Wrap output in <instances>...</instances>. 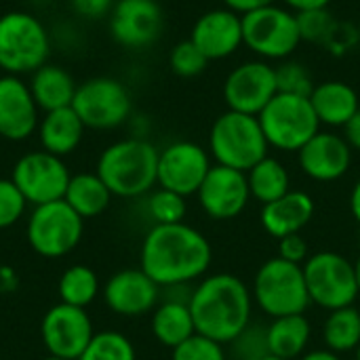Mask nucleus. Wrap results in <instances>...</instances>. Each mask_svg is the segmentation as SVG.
<instances>
[{"label": "nucleus", "mask_w": 360, "mask_h": 360, "mask_svg": "<svg viewBox=\"0 0 360 360\" xmlns=\"http://www.w3.org/2000/svg\"><path fill=\"white\" fill-rule=\"evenodd\" d=\"M211 262L213 249L209 238L184 221L152 226L139 249V268L160 289L173 285H192L205 278Z\"/></svg>", "instance_id": "obj_1"}, {"label": "nucleus", "mask_w": 360, "mask_h": 360, "mask_svg": "<svg viewBox=\"0 0 360 360\" xmlns=\"http://www.w3.org/2000/svg\"><path fill=\"white\" fill-rule=\"evenodd\" d=\"M253 293L236 274H209L196 283L190 297V312L196 333L219 344H232L249 325Z\"/></svg>", "instance_id": "obj_2"}, {"label": "nucleus", "mask_w": 360, "mask_h": 360, "mask_svg": "<svg viewBox=\"0 0 360 360\" xmlns=\"http://www.w3.org/2000/svg\"><path fill=\"white\" fill-rule=\"evenodd\" d=\"M158 154L146 137H129L108 146L97 160V175L112 196L139 198L158 186Z\"/></svg>", "instance_id": "obj_3"}, {"label": "nucleus", "mask_w": 360, "mask_h": 360, "mask_svg": "<svg viewBox=\"0 0 360 360\" xmlns=\"http://www.w3.org/2000/svg\"><path fill=\"white\" fill-rule=\"evenodd\" d=\"M268 150L259 118L251 114L226 110L209 131V154L215 158V165L247 173L268 156Z\"/></svg>", "instance_id": "obj_4"}, {"label": "nucleus", "mask_w": 360, "mask_h": 360, "mask_svg": "<svg viewBox=\"0 0 360 360\" xmlns=\"http://www.w3.org/2000/svg\"><path fill=\"white\" fill-rule=\"evenodd\" d=\"M51 38L44 23L25 11L0 15V70L21 76L49 63Z\"/></svg>", "instance_id": "obj_5"}, {"label": "nucleus", "mask_w": 360, "mask_h": 360, "mask_svg": "<svg viewBox=\"0 0 360 360\" xmlns=\"http://www.w3.org/2000/svg\"><path fill=\"white\" fill-rule=\"evenodd\" d=\"M253 302L270 319L306 314L310 308V293L304 278V268L276 257L266 259L253 278Z\"/></svg>", "instance_id": "obj_6"}, {"label": "nucleus", "mask_w": 360, "mask_h": 360, "mask_svg": "<svg viewBox=\"0 0 360 360\" xmlns=\"http://www.w3.org/2000/svg\"><path fill=\"white\" fill-rule=\"evenodd\" d=\"M257 118L268 146L281 152H300L321 131L310 97L276 93Z\"/></svg>", "instance_id": "obj_7"}, {"label": "nucleus", "mask_w": 360, "mask_h": 360, "mask_svg": "<svg viewBox=\"0 0 360 360\" xmlns=\"http://www.w3.org/2000/svg\"><path fill=\"white\" fill-rule=\"evenodd\" d=\"M302 42L300 21L287 6L268 4L243 15V44L264 61L289 59Z\"/></svg>", "instance_id": "obj_8"}, {"label": "nucleus", "mask_w": 360, "mask_h": 360, "mask_svg": "<svg viewBox=\"0 0 360 360\" xmlns=\"http://www.w3.org/2000/svg\"><path fill=\"white\" fill-rule=\"evenodd\" d=\"M84 234V219L65 202L55 200L32 209L25 226L27 245L46 259H59L72 253Z\"/></svg>", "instance_id": "obj_9"}, {"label": "nucleus", "mask_w": 360, "mask_h": 360, "mask_svg": "<svg viewBox=\"0 0 360 360\" xmlns=\"http://www.w3.org/2000/svg\"><path fill=\"white\" fill-rule=\"evenodd\" d=\"M310 302L323 310H340L354 306L360 295L354 264L335 251H321L302 266Z\"/></svg>", "instance_id": "obj_10"}, {"label": "nucleus", "mask_w": 360, "mask_h": 360, "mask_svg": "<svg viewBox=\"0 0 360 360\" xmlns=\"http://www.w3.org/2000/svg\"><path fill=\"white\" fill-rule=\"evenodd\" d=\"M72 108L86 129L110 131L131 118L133 99L120 80L95 76L78 84Z\"/></svg>", "instance_id": "obj_11"}, {"label": "nucleus", "mask_w": 360, "mask_h": 360, "mask_svg": "<svg viewBox=\"0 0 360 360\" xmlns=\"http://www.w3.org/2000/svg\"><path fill=\"white\" fill-rule=\"evenodd\" d=\"M70 169L63 158L49 154L44 150L23 154L11 173L13 184L19 188L27 205H46L55 200H63L68 184H70Z\"/></svg>", "instance_id": "obj_12"}, {"label": "nucleus", "mask_w": 360, "mask_h": 360, "mask_svg": "<svg viewBox=\"0 0 360 360\" xmlns=\"http://www.w3.org/2000/svg\"><path fill=\"white\" fill-rule=\"evenodd\" d=\"M95 331L84 308L57 304L46 310L40 323V338L51 356L78 360L91 344Z\"/></svg>", "instance_id": "obj_13"}, {"label": "nucleus", "mask_w": 360, "mask_h": 360, "mask_svg": "<svg viewBox=\"0 0 360 360\" xmlns=\"http://www.w3.org/2000/svg\"><path fill=\"white\" fill-rule=\"evenodd\" d=\"M211 167V154L202 146L173 141L158 154V188L188 198L198 192Z\"/></svg>", "instance_id": "obj_14"}, {"label": "nucleus", "mask_w": 360, "mask_h": 360, "mask_svg": "<svg viewBox=\"0 0 360 360\" xmlns=\"http://www.w3.org/2000/svg\"><path fill=\"white\" fill-rule=\"evenodd\" d=\"M276 93V68L264 59L247 61L234 68L224 82V99L228 110L251 116H259Z\"/></svg>", "instance_id": "obj_15"}, {"label": "nucleus", "mask_w": 360, "mask_h": 360, "mask_svg": "<svg viewBox=\"0 0 360 360\" xmlns=\"http://www.w3.org/2000/svg\"><path fill=\"white\" fill-rule=\"evenodd\" d=\"M165 27V15L156 0H116L110 13L112 38L124 49L152 46Z\"/></svg>", "instance_id": "obj_16"}, {"label": "nucleus", "mask_w": 360, "mask_h": 360, "mask_svg": "<svg viewBox=\"0 0 360 360\" xmlns=\"http://www.w3.org/2000/svg\"><path fill=\"white\" fill-rule=\"evenodd\" d=\"M196 196L200 209L211 219H234L247 209L251 200L247 173L224 165H213L205 181L200 184Z\"/></svg>", "instance_id": "obj_17"}, {"label": "nucleus", "mask_w": 360, "mask_h": 360, "mask_svg": "<svg viewBox=\"0 0 360 360\" xmlns=\"http://www.w3.org/2000/svg\"><path fill=\"white\" fill-rule=\"evenodd\" d=\"M101 295L108 310L118 316L133 319L154 312L162 293L160 287L141 268H124L108 278Z\"/></svg>", "instance_id": "obj_18"}, {"label": "nucleus", "mask_w": 360, "mask_h": 360, "mask_svg": "<svg viewBox=\"0 0 360 360\" xmlns=\"http://www.w3.org/2000/svg\"><path fill=\"white\" fill-rule=\"evenodd\" d=\"M297 162L304 175L314 181L329 184L342 179L352 165V148L344 135L319 131L300 152Z\"/></svg>", "instance_id": "obj_19"}, {"label": "nucleus", "mask_w": 360, "mask_h": 360, "mask_svg": "<svg viewBox=\"0 0 360 360\" xmlns=\"http://www.w3.org/2000/svg\"><path fill=\"white\" fill-rule=\"evenodd\" d=\"M38 105L30 84L19 76H0V137L23 141L38 129Z\"/></svg>", "instance_id": "obj_20"}, {"label": "nucleus", "mask_w": 360, "mask_h": 360, "mask_svg": "<svg viewBox=\"0 0 360 360\" xmlns=\"http://www.w3.org/2000/svg\"><path fill=\"white\" fill-rule=\"evenodd\" d=\"M190 40L209 61L226 59L243 46V17L226 6L207 11L196 19Z\"/></svg>", "instance_id": "obj_21"}, {"label": "nucleus", "mask_w": 360, "mask_h": 360, "mask_svg": "<svg viewBox=\"0 0 360 360\" xmlns=\"http://www.w3.org/2000/svg\"><path fill=\"white\" fill-rule=\"evenodd\" d=\"M314 209H316V205L308 192L289 190L285 196L262 207L259 221H262L264 230L272 238L278 240L283 236L302 232L310 224Z\"/></svg>", "instance_id": "obj_22"}, {"label": "nucleus", "mask_w": 360, "mask_h": 360, "mask_svg": "<svg viewBox=\"0 0 360 360\" xmlns=\"http://www.w3.org/2000/svg\"><path fill=\"white\" fill-rule=\"evenodd\" d=\"M36 131H38L42 150L63 158L80 146L86 127L82 124V120L70 105V108L44 112Z\"/></svg>", "instance_id": "obj_23"}, {"label": "nucleus", "mask_w": 360, "mask_h": 360, "mask_svg": "<svg viewBox=\"0 0 360 360\" xmlns=\"http://www.w3.org/2000/svg\"><path fill=\"white\" fill-rule=\"evenodd\" d=\"M310 103L319 116L321 124L344 127L360 110L359 93L342 80H327L314 86Z\"/></svg>", "instance_id": "obj_24"}, {"label": "nucleus", "mask_w": 360, "mask_h": 360, "mask_svg": "<svg viewBox=\"0 0 360 360\" xmlns=\"http://www.w3.org/2000/svg\"><path fill=\"white\" fill-rule=\"evenodd\" d=\"M27 84L38 110L42 112L70 108L78 89L72 74L53 63H44L42 68H38Z\"/></svg>", "instance_id": "obj_25"}, {"label": "nucleus", "mask_w": 360, "mask_h": 360, "mask_svg": "<svg viewBox=\"0 0 360 360\" xmlns=\"http://www.w3.org/2000/svg\"><path fill=\"white\" fill-rule=\"evenodd\" d=\"M268 350L274 356L287 360H297L306 354V348L312 338V325L306 314H289L272 319L266 327Z\"/></svg>", "instance_id": "obj_26"}, {"label": "nucleus", "mask_w": 360, "mask_h": 360, "mask_svg": "<svg viewBox=\"0 0 360 360\" xmlns=\"http://www.w3.org/2000/svg\"><path fill=\"white\" fill-rule=\"evenodd\" d=\"M150 327H152V335L156 338V342L171 350L196 333L190 304L173 302V300H162L154 308Z\"/></svg>", "instance_id": "obj_27"}, {"label": "nucleus", "mask_w": 360, "mask_h": 360, "mask_svg": "<svg viewBox=\"0 0 360 360\" xmlns=\"http://www.w3.org/2000/svg\"><path fill=\"white\" fill-rule=\"evenodd\" d=\"M63 200L82 219H93L110 207L112 192L97 173H76L70 177Z\"/></svg>", "instance_id": "obj_28"}, {"label": "nucleus", "mask_w": 360, "mask_h": 360, "mask_svg": "<svg viewBox=\"0 0 360 360\" xmlns=\"http://www.w3.org/2000/svg\"><path fill=\"white\" fill-rule=\"evenodd\" d=\"M247 181L251 198L262 202V207L285 196L291 190V177L287 167L272 156H266L255 167H251L247 171Z\"/></svg>", "instance_id": "obj_29"}, {"label": "nucleus", "mask_w": 360, "mask_h": 360, "mask_svg": "<svg viewBox=\"0 0 360 360\" xmlns=\"http://www.w3.org/2000/svg\"><path fill=\"white\" fill-rule=\"evenodd\" d=\"M323 340L335 354L354 352L360 344V310L354 306L331 310L323 325Z\"/></svg>", "instance_id": "obj_30"}, {"label": "nucleus", "mask_w": 360, "mask_h": 360, "mask_svg": "<svg viewBox=\"0 0 360 360\" xmlns=\"http://www.w3.org/2000/svg\"><path fill=\"white\" fill-rule=\"evenodd\" d=\"M57 293L61 304L86 308L99 295V276L89 266H70L57 283Z\"/></svg>", "instance_id": "obj_31"}, {"label": "nucleus", "mask_w": 360, "mask_h": 360, "mask_svg": "<svg viewBox=\"0 0 360 360\" xmlns=\"http://www.w3.org/2000/svg\"><path fill=\"white\" fill-rule=\"evenodd\" d=\"M78 360H137V352L124 333L99 331Z\"/></svg>", "instance_id": "obj_32"}, {"label": "nucleus", "mask_w": 360, "mask_h": 360, "mask_svg": "<svg viewBox=\"0 0 360 360\" xmlns=\"http://www.w3.org/2000/svg\"><path fill=\"white\" fill-rule=\"evenodd\" d=\"M146 211L148 217L154 221V226H169V224H181L186 217V198L177 192L156 188L146 198Z\"/></svg>", "instance_id": "obj_33"}, {"label": "nucleus", "mask_w": 360, "mask_h": 360, "mask_svg": "<svg viewBox=\"0 0 360 360\" xmlns=\"http://www.w3.org/2000/svg\"><path fill=\"white\" fill-rule=\"evenodd\" d=\"M169 65H171L173 74H177L181 78H194V76H198V74H202L207 70L209 59L188 38V40L173 46V51L169 55Z\"/></svg>", "instance_id": "obj_34"}, {"label": "nucleus", "mask_w": 360, "mask_h": 360, "mask_svg": "<svg viewBox=\"0 0 360 360\" xmlns=\"http://www.w3.org/2000/svg\"><path fill=\"white\" fill-rule=\"evenodd\" d=\"M276 86L278 93H289V95H300V97H310L314 91V82L310 72L297 63V61H283L276 68Z\"/></svg>", "instance_id": "obj_35"}, {"label": "nucleus", "mask_w": 360, "mask_h": 360, "mask_svg": "<svg viewBox=\"0 0 360 360\" xmlns=\"http://www.w3.org/2000/svg\"><path fill=\"white\" fill-rule=\"evenodd\" d=\"M171 360H228V354L224 344L200 333H194L190 340L173 348Z\"/></svg>", "instance_id": "obj_36"}, {"label": "nucleus", "mask_w": 360, "mask_h": 360, "mask_svg": "<svg viewBox=\"0 0 360 360\" xmlns=\"http://www.w3.org/2000/svg\"><path fill=\"white\" fill-rule=\"evenodd\" d=\"M232 356L236 360H259L270 354L268 350V333L262 325H249L232 344Z\"/></svg>", "instance_id": "obj_37"}, {"label": "nucleus", "mask_w": 360, "mask_h": 360, "mask_svg": "<svg viewBox=\"0 0 360 360\" xmlns=\"http://www.w3.org/2000/svg\"><path fill=\"white\" fill-rule=\"evenodd\" d=\"M27 200L13 184V179L0 177V230L13 228L25 213Z\"/></svg>", "instance_id": "obj_38"}, {"label": "nucleus", "mask_w": 360, "mask_h": 360, "mask_svg": "<svg viewBox=\"0 0 360 360\" xmlns=\"http://www.w3.org/2000/svg\"><path fill=\"white\" fill-rule=\"evenodd\" d=\"M300 21V32H302V40H323L327 38V34L331 32V17L327 13V8L323 11H310V13H300L297 15Z\"/></svg>", "instance_id": "obj_39"}, {"label": "nucleus", "mask_w": 360, "mask_h": 360, "mask_svg": "<svg viewBox=\"0 0 360 360\" xmlns=\"http://www.w3.org/2000/svg\"><path fill=\"white\" fill-rule=\"evenodd\" d=\"M278 257L297 266H304L310 257V249L306 238L297 232V234H289L278 238Z\"/></svg>", "instance_id": "obj_40"}, {"label": "nucleus", "mask_w": 360, "mask_h": 360, "mask_svg": "<svg viewBox=\"0 0 360 360\" xmlns=\"http://www.w3.org/2000/svg\"><path fill=\"white\" fill-rule=\"evenodd\" d=\"M116 0H72V8L76 15L84 19H101L112 13Z\"/></svg>", "instance_id": "obj_41"}, {"label": "nucleus", "mask_w": 360, "mask_h": 360, "mask_svg": "<svg viewBox=\"0 0 360 360\" xmlns=\"http://www.w3.org/2000/svg\"><path fill=\"white\" fill-rule=\"evenodd\" d=\"M221 2H224L226 8H230V11H234V13H238L243 17V15L253 13L257 8H264L268 4H274L276 0H221Z\"/></svg>", "instance_id": "obj_42"}, {"label": "nucleus", "mask_w": 360, "mask_h": 360, "mask_svg": "<svg viewBox=\"0 0 360 360\" xmlns=\"http://www.w3.org/2000/svg\"><path fill=\"white\" fill-rule=\"evenodd\" d=\"M289 11L295 15L300 13H310V11H323L331 4V0H283Z\"/></svg>", "instance_id": "obj_43"}, {"label": "nucleus", "mask_w": 360, "mask_h": 360, "mask_svg": "<svg viewBox=\"0 0 360 360\" xmlns=\"http://www.w3.org/2000/svg\"><path fill=\"white\" fill-rule=\"evenodd\" d=\"M19 287V276L11 266L0 264V295H11Z\"/></svg>", "instance_id": "obj_44"}, {"label": "nucleus", "mask_w": 360, "mask_h": 360, "mask_svg": "<svg viewBox=\"0 0 360 360\" xmlns=\"http://www.w3.org/2000/svg\"><path fill=\"white\" fill-rule=\"evenodd\" d=\"M342 129H344V139L348 141V146L360 152V110Z\"/></svg>", "instance_id": "obj_45"}, {"label": "nucleus", "mask_w": 360, "mask_h": 360, "mask_svg": "<svg viewBox=\"0 0 360 360\" xmlns=\"http://www.w3.org/2000/svg\"><path fill=\"white\" fill-rule=\"evenodd\" d=\"M297 360H342V356L325 348V350H310Z\"/></svg>", "instance_id": "obj_46"}, {"label": "nucleus", "mask_w": 360, "mask_h": 360, "mask_svg": "<svg viewBox=\"0 0 360 360\" xmlns=\"http://www.w3.org/2000/svg\"><path fill=\"white\" fill-rule=\"evenodd\" d=\"M350 211H352V217L356 219V224L360 226V179L354 184V188L350 192Z\"/></svg>", "instance_id": "obj_47"}, {"label": "nucleus", "mask_w": 360, "mask_h": 360, "mask_svg": "<svg viewBox=\"0 0 360 360\" xmlns=\"http://www.w3.org/2000/svg\"><path fill=\"white\" fill-rule=\"evenodd\" d=\"M354 274H356V283H359V291H360V255L354 262Z\"/></svg>", "instance_id": "obj_48"}, {"label": "nucleus", "mask_w": 360, "mask_h": 360, "mask_svg": "<svg viewBox=\"0 0 360 360\" xmlns=\"http://www.w3.org/2000/svg\"><path fill=\"white\" fill-rule=\"evenodd\" d=\"M259 360H287V359H281V356H274V354H266V356H262Z\"/></svg>", "instance_id": "obj_49"}, {"label": "nucleus", "mask_w": 360, "mask_h": 360, "mask_svg": "<svg viewBox=\"0 0 360 360\" xmlns=\"http://www.w3.org/2000/svg\"><path fill=\"white\" fill-rule=\"evenodd\" d=\"M42 360H70V359H59V356H51V354H49V356H44Z\"/></svg>", "instance_id": "obj_50"}, {"label": "nucleus", "mask_w": 360, "mask_h": 360, "mask_svg": "<svg viewBox=\"0 0 360 360\" xmlns=\"http://www.w3.org/2000/svg\"><path fill=\"white\" fill-rule=\"evenodd\" d=\"M354 359L360 360V344H359V348H356V350H354Z\"/></svg>", "instance_id": "obj_51"}]
</instances>
